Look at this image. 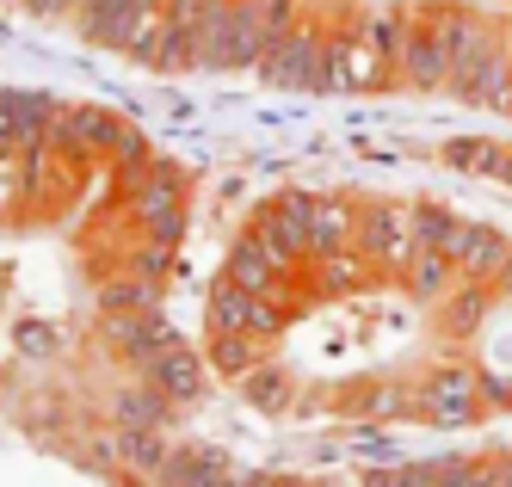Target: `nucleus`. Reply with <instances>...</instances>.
<instances>
[{"label": "nucleus", "instance_id": "11", "mask_svg": "<svg viewBox=\"0 0 512 487\" xmlns=\"http://www.w3.org/2000/svg\"><path fill=\"white\" fill-rule=\"evenodd\" d=\"M278 389H284L278 370H247L241 377V395H253V401H278Z\"/></svg>", "mask_w": 512, "mask_h": 487}, {"label": "nucleus", "instance_id": "6", "mask_svg": "<svg viewBox=\"0 0 512 487\" xmlns=\"http://www.w3.org/2000/svg\"><path fill=\"white\" fill-rule=\"evenodd\" d=\"M475 395H482V383H475V370H438L432 377V414L438 420H469L475 414Z\"/></svg>", "mask_w": 512, "mask_h": 487}, {"label": "nucleus", "instance_id": "1", "mask_svg": "<svg viewBox=\"0 0 512 487\" xmlns=\"http://www.w3.org/2000/svg\"><path fill=\"white\" fill-rule=\"evenodd\" d=\"M161 0H81V31L105 50H124L136 62H149L161 44Z\"/></svg>", "mask_w": 512, "mask_h": 487}, {"label": "nucleus", "instance_id": "7", "mask_svg": "<svg viewBox=\"0 0 512 487\" xmlns=\"http://www.w3.org/2000/svg\"><path fill=\"white\" fill-rule=\"evenodd\" d=\"M352 235V210L334 198H309V247L315 253H340V241Z\"/></svg>", "mask_w": 512, "mask_h": 487}, {"label": "nucleus", "instance_id": "4", "mask_svg": "<svg viewBox=\"0 0 512 487\" xmlns=\"http://www.w3.org/2000/svg\"><path fill=\"white\" fill-rule=\"evenodd\" d=\"M247 241L260 247L272 266H284L290 253H303V247H309V198H272L266 216L253 222V235H247Z\"/></svg>", "mask_w": 512, "mask_h": 487}, {"label": "nucleus", "instance_id": "13", "mask_svg": "<svg viewBox=\"0 0 512 487\" xmlns=\"http://www.w3.org/2000/svg\"><path fill=\"white\" fill-rule=\"evenodd\" d=\"M494 284H500V290H512V247L500 253V266H494Z\"/></svg>", "mask_w": 512, "mask_h": 487}, {"label": "nucleus", "instance_id": "12", "mask_svg": "<svg viewBox=\"0 0 512 487\" xmlns=\"http://www.w3.org/2000/svg\"><path fill=\"white\" fill-rule=\"evenodd\" d=\"M235 487H297V481H284V475H241Z\"/></svg>", "mask_w": 512, "mask_h": 487}, {"label": "nucleus", "instance_id": "3", "mask_svg": "<svg viewBox=\"0 0 512 487\" xmlns=\"http://www.w3.org/2000/svg\"><path fill=\"white\" fill-rule=\"evenodd\" d=\"M56 105H62V99H38V93H0V148H13V155H38V148H50Z\"/></svg>", "mask_w": 512, "mask_h": 487}, {"label": "nucleus", "instance_id": "8", "mask_svg": "<svg viewBox=\"0 0 512 487\" xmlns=\"http://www.w3.org/2000/svg\"><path fill=\"white\" fill-rule=\"evenodd\" d=\"M278 272H284V266H272V259L253 247V241H241V247H235V266H229V284L247 290V296H266V290L278 284Z\"/></svg>", "mask_w": 512, "mask_h": 487}, {"label": "nucleus", "instance_id": "10", "mask_svg": "<svg viewBox=\"0 0 512 487\" xmlns=\"http://www.w3.org/2000/svg\"><path fill=\"white\" fill-rule=\"evenodd\" d=\"M25 192H31V161H25V155H13V148H0V210L19 204Z\"/></svg>", "mask_w": 512, "mask_h": 487}, {"label": "nucleus", "instance_id": "2", "mask_svg": "<svg viewBox=\"0 0 512 487\" xmlns=\"http://www.w3.org/2000/svg\"><path fill=\"white\" fill-rule=\"evenodd\" d=\"M260 74L272 87H290V93H321V87H334V44L309 25H290L266 44Z\"/></svg>", "mask_w": 512, "mask_h": 487}, {"label": "nucleus", "instance_id": "9", "mask_svg": "<svg viewBox=\"0 0 512 487\" xmlns=\"http://www.w3.org/2000/svg\"><path fill=\"white\" fill-rule=\"evenodd\" d=\"M451 272H457V266H451L445 253H426V247H420V253L408 259V272H401V278H408V290H414V296H438V290L451 284Z\"/></svg>", "mask_w": 512, "mask_h": 487}, {"label": "nucleus", "instance_id": "5", "mask_svg": "<svg viewBox=\"0 0 512 487\" xmlns=\"http://www.w3.org/2000/svg\"><path fill=\"white\" fill-rule=\"evenodd\" d=\"M130 130L112 118V111L99 105H56V124H50V148H75V155H87V148H105V142H124Z\"/></svg>", "mask_w": 512, "mask_h": 487}]
</instances>
